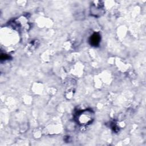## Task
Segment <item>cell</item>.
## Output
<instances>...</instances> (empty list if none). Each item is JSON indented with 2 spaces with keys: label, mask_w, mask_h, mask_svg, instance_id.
I'll return each mask as SVG.
<instances>
[{
  "label": "cell",
  "mask_w": 146,
  "mask_h": 146,
  "mask_svg": "<svg viewBox=\"0 0 146 146\" xmlns=\"http://www.w3.org/2000/svg\"><path fill=\"white\" fill-rule=\"evenodd\" d=\"M100 41V36L99 33H94L90 38V43L92 46H97Z\"/></svg>",
  "instance_id": "obj_2"
},
{
  "label": "cell",
  "mask_w": 146,
  "mask_h": 146,
  "mask_svg": "<svg viewBox=\"0 0 146 146\" xmlns=\"http://www.w3.org/2000/svg\"><path fill=\"white\" fill-rule=\"evenodd\" d=\"M94 112L90 109H86L78 112L75 116L76 122L81 125L91 124L94 119Z\"/></svg>",
  "instance_id": "obj_1"
}]
</instances>
